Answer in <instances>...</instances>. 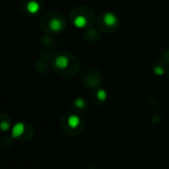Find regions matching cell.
Returning <instances> with one entry per match:
<instances>
[{
    "mask_svg": "<svg viewBox=\"0 0 169 169\" xmlns=\"http://www.w3.org/2000/svg\"><path fill=\"white\" fill-rule=\"evenodd\" d=\"M55 64L59 69H66V68L69 66V59L65 57V56H59V57H57V59H56Z\"/></svg>",
    "mask_w": 169,
    "mask_h": 169,
    "instance_id": "cell-4",
    "label": "cell"
},
{
    "mask_svg": "<svg viewBox=\"0 0 169 169\" xmlns=\"http://www.w3.org/2000/svg\"><path fill=\"white\" fill-rule=\"evenodd\" d=\"M103 22L107 24V26H114L118 22L116 15L111 13V12H107L103 15Z\"/></svg>",
    "mask_w": 169,
    "mask_h": 169,
    "instance_id": "cell-1",
    "label": "cell"
},
{
    "mask_svg": "<svg viewBox=\"0 0 169 169\" xmlns=\"http://www.w3.org/2000/svg\"><path fill=\"white\" fill-rule=\"evenodd\" d=\"M49 26H50V29L52 31H54V32H60V31H62L63 28H64V25H63V23L61 22V20H59L57 18L51 19V21L49 23Z\"/></svg>",
    "mask_w": 169,
    "mask_h": 169,
    "instance_id": "cell-3",
    "label": "cell"
},
{
    "mask_svg": "<svg viewBox=\"0 0 169 169\" xmlns=\"http://www.w3.org/2000/svg\"><path fill=\"white\" fill-rule=\"evenodd\" d=\"M74 25L77 28H85L87 25V19L83 15H79L74 19Z\"/></svg>",
    "mask_w": 169,
    "mask_h": 169,
    "instance_id": "cell-6",
    "label": "cell"
},
{
    "mask_svg": "<svg viewBox=\"0 0 169 169\" xmlns=\"http://www.w3.org/2000/svg\"><path fill=\"white\" fill-rule=\"evenodd\" d=\"M24 131H25V126H24V123L18 122L12 128V136L14 138H17L24 133Z\"/></svg>",
    "mask_w": 169,
    "mask_h": 169,
    "instance_id": "cell-2",
    "label": "cell"
},
{
    "mask_svg": "<svg viewBox=\"0 0 169 169\" xmlns=\"http://www.w3.org/2000/svg\"><path fill=\"white\" fill-rule=\"evenodd\" d=\"M96 96H98V99L100 100H106L107 94L104 90H100V91H98V92H96Z\"/></svg>",
    "mask_w": 169,
    "mask_h": 169,
    "instance_id": "cell-8",
    "label": "cell"
},
{
    "mask_svg": "<svg viewBox=\"0 0 169 169\" xmlns=\"http://www.w3.org/2000/svg\"><path fill=\"white\" fill-rule=\"evenodd\" d=\"M26 8H27V11L29 12V13L35 14V13H37V12L40 10V4L37 1L32 0V1H29L27 3Z\"/></svg>",
    "mask_w": 169,
    "mask_h": 169,
    "instance_id": "cell-5",
    "label": "cell"
},
{
    "mask_svg": "<svg viewBox=\"0 0 169 169\" xmlns=\"http://www.w3.org/2000/svg\"><path fill=\"white\" fill-rule=\"evenodd\" d=\"M9 128H10V124L8 122L3 120V122H0V130H1L2 131H7Z\"/></svg>",
    "mask_w": 169,
    "mask_h": 169,
    "instance_id": "cell-9",
    "label": "cell"
},
{
    "mask_svg": "<svg viewBox=\"0 0 169 169\" xmlns=\"http://www.w3.org/2000/svg\"><path fill=\"white\" fill-rule=\"evenodd\" d=\"M80 118L78 115H71L69 118H68V124H69V126L71 128H76V127H78L79 126V124H80Z\"/></svg>",
    "mask_w": 169,
    "mask_h": 169,
    "instance_id": "cell-7",
    "label": "cell"
},
{
    "mask_svg": "<svg viewBox=\"0 0 169 169\" xmlns=\"http://www.w3.org/2000/svg\"><path fill=\"white\" fill-rule=\"evenodd\" d=\"M154 73H155V75H157V76H162L163 74H164V71H163V69L161 67H155L154 68Z\"/></svg>",
    "mask_w": 169,
    "mask_h": 169,
    "instance_id": "cell-11",
    "label": "cell"
},
{
    "mask_svg": "<svg viewBox=\"0 0 169 169\" xmlns=\"http://www.w3.org/2000/svg\"><path fill=\"white\" fill-rule=\"evenodd\" d=\"M75 104H76V107H85V104H86V103H85V100L82 99V98H79L75 100Z\"/></svg>",
    "mask_w": 169,
    "mask_h": 169,
    "instance_id": "cell-10",
    "label": "cell"
}]
</instances>
